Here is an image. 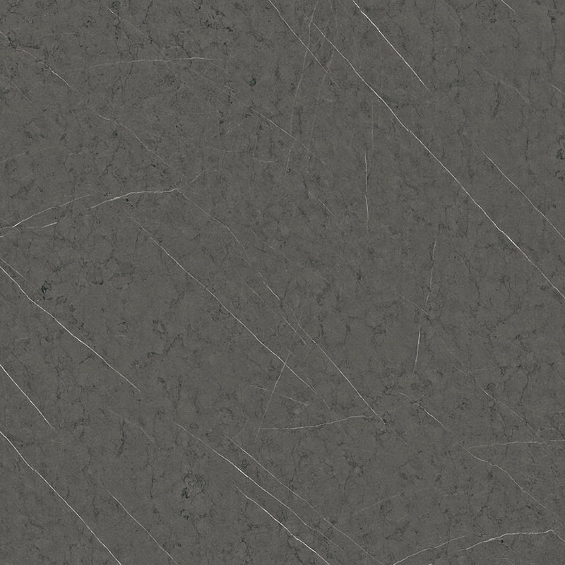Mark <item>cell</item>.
Here are the masks:
<instances>
[{
  "mask_svg": "<svg viewBox=\"0 0 565 565\" xmlns=\"http://www.w3.org/2000/svg\"><path fill=\"white\" fill-rule=\"evenodd\" d=\"M564 440L518 441L467 450L496 465L564 522Z\"/></svg>",
  "mask_w": 565,
  "mask_h": 565,
  "instance_id": "2",
  "label": "cell"
},
{
  "mask_svg": "<svg viewBox=\"0 0 565 565\" xmlns=\"http://www.w3.org/2000/svg\"><path fill=\"white\" fill-rule=\"evenodd\" d=\"M275 475L333 525L401 494L400 436L377 415L278 432Z\"/></svg>",
  "mask_w": 565,
  "mask_h": 565,
  "instance_id": "1",
  "label": "cell"
},
{
  "mask_svg": "<svg viewBox=\"0 0 565 565\" xmlns=\"http://www.w3.org/2000/svg\"><path fill=\"white\" fill-rule=\"evenodd\" d=\"M128 328H129V326H127V324L124 323H121L120 324H119L118 328H117L119 332L121 333H123L127 331Z\"/></svg>",
  "mask_w": 565,
  "mask_h": 565,
  "instance_id": "8",
  "label": "cell"
},
{
  "mask_svg": "<svg viewBox=\"0 0 565 565\" xmlns=\"http://www.w3.org/2000/svg\"><path fill=\"white\" fill-rule=\"evenodd\" d=\"M52 284L47 281L44 282L40 287V290L43 294H47L48 292L52 291Z\"/></svg>",
  "mask_w": 565,
  "mask_h": 565,
  "instance_id": "7",
  "label": "cell"
},
{
  "mask_svg": "<svg viewBox=\"0 0 565 565\" xmlns=\"http://www.w3.org/2000/svg\"><path fill=\"white\" fill-rule=\"evenodd\" d=\"M67 299H67V297L66 296L61 295V296L57 297V298L56 299V302L57 304H61L66 303Z\"/></svg>",
  "mask_w": 565,
  "mask_h": 565,
  "instance_id": "9",
  "label": "cell"
},
{
  "mask_svg": "<svg viewBox=\"0 0 565 565\" xmlns=\"http://www.w3.org/2000/svg\"><path fill=\"white\" fill-rule=\"evenodd\" d=\"M479 564H564V540L553 530L505 534L478 543Z\"/></svg>",
  "mask_w": 565,
  "mask_h": 565,
  "instance_id": "4",
  "label": "cell"
},
{
  "mask_svg": "<svg viewBox=\"0 0 565 565\" xmlns=\"http://www.w3.org/2000/svg\"><path fill=\"white\" fill-rule=\"evenodd\" d=\"M285 362L323 400L338 420L376 415L316 343L309 346L300 339Z\"/></svg>",
  "mask_w": 565,
  "mask_h": 565,
  "instance_id": "3",
  "label": "cell"
},
{
  "mask_svg": "<svg viewBox=\"0 0 565 565\" xmlns=\"http://www.w3.org/2000/svg\"><path fill=\"white\" fill-rule=\"evenodd\" d=\"M274 393L305 404L328 407L323 400L287 366L283 367Z\"/></svg>",
  "mask_w": 565,
  "mask_h": 565,
  "instance_id": "6",
  "label": "cell"
},
{
  "mask_svg": "<svg viewBox=\"0 0 565 565\" xmlns=\"http://www.w3.org/2000/svg\"><path fill=\"white\" fill-rule=\"evenodd\" d=\"M338 421L328 407L305 404L273 393L263 421L268 428L297 429Z\"/></svg>",
  "mask_w": 565,
  "mask_h": 565,
  "instance_id": "5",
  "label": "cell"
}]
</instances>
